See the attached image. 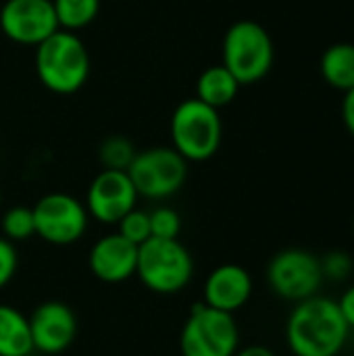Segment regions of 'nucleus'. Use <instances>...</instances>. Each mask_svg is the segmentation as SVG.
<instances>
[{"label": "nucleus", "instance_id": "5701e85b", "mask_svg": "<svg viewBox=\"0 0 354 356\" xmlns=\"http://www.w3.org/2000/svg\"><path fill=\"white\" fill-rule=\"evenodd\" d=\"M319 261H321V271H323L325 280L344 282L353 273V259H351V254H346L342 250H334Z\"/></svg>", "mask_w": 354, "mask_h": 356}, {"label": "nucleus", "instance_id": "39448f33", "mask_svg": "<svg viewBox=\"0 0 354 356\" xmlns=\"http://www.w3.org/2000/svg\"><path fill=\"white\" fill-rule=\"evenodd\" d=\"M273 56V40L257 21H236L223 38V67H227L240 86L261 81L271 71Z\"/></svg>", "mask_w": 354, "mask_h": 356}, {"label": "nucleus", "instance_id": "ddd939ff", "mask_svg": "<svg viewBox=\"0 0 354 356\" xmlns=\"http://www.w3.org/2000/svg\"><path fill=\"white\" fill-rule=\"evenodd\" d=\"M90 271L104 284H121L136 275L138 246L121 234H106L98 238L90 250Z\"/></svg>", "mask_w": 354, "mask_h": 356}, {"label": "nucleus", "instance_id": "f8f14e48", "mask_svg": "<svg viewBox=\"0 0 354 356\" xmlns=\"http://www.w3.org/2000/svg\"><path fill=\"white\" fill-rule=\"evenodd\" d=\"M29 319L33 353L54 356L65 353L77 336V319L69 305L58 300L42 302L33 309Z\"/></svg>", "mask_w": 354, "mask_h": 356}, {"label": "nucleus", "instance_id": "6ab92c4d", "mask_svg": "<svg viewBox=\"0 0 354 356\" xmlns=\"http://www.w3.org/2000/svg\"><path fill=\"white\" fill-rule=\"evenodd\" d=\"M136 154V146L125 136H108L98 146V161L102 169L111 171H127Z\"/></svg>", "mask_w": 354, "mask_h": 356}, {"label": "nucleus", "instance_id": "20e7f679", "mask_svg": "<svg viewBox=\"0 0 354 356\" xmlns=\"http://www.w3.org/2000/svg\"><path fill=\"white\" fill-rule=\"evenodd\" d=\"M136 275L154 294H179L194 277V259L177 238H150L138 246Z\"/></svg>", "mask_w": 354, "mask_h": 356}, {"label": "nucleus", "instance_id": "393cba45", "mask_svg": "<svg viewBox=\"0 0 354 356\" xmlns=\"http://www.w3.org/2000/svg\"><path fill=\"white\" fill-rule=\"evenodd\" d=\"M338 302V309H340V313H342V317H344V321H346V325L351 327V332L354 330V286L351 288H346V292L340 296V300H336Z\"/></svg>", "mask_w": 354, "mask_h": 356}, {"label": "nucleus", "instance_id": "f257e3e1", "mask_svg": "<svg viewBox=\"0 0 354 356\" xmlns=\"http://www.w3.org/2000/svg\"><path fill=\"white\" fill-rule=\"evenodd\" d=\"M348 336L338 302L321 294L296 302L286 321V344L294 356H338Z\"/></svg>", "mask_w": 354, "mask_h": 356}, {"label": "nucleus", "instance_id": "dca6fc26", "mask_svg": "<svg viewBox=\"0 0 354 356\" xmlns=\"http://www.w3.org/2000/svg\"><path fill=\"white\" fill-rule=\"evenodd\" d=\"M33 353L29 319L10 305H0V356H25Z\"/></svg>", "mask_w": 354, "mask_h": 356}, {"label": "nucleus", "instance_id": "cd10ccee", "mask_svg": "<svg viewBox=\"0 0 354 356\" xmlns=\"http://www.w3.org/2000/svg\"><path fill=\"white\" fill-rule=\"evenodd\" d=\"M25 356H38V355H33V353H31V355H25Z\"/></svg>", "mask_w": 354, "mask_h": 356}, {"label": "nucleus", "instance_id": "6e6552de", "mask_svg": "<svg viewBox=\"0 0 354 356\" xmlns=\"http://www.w3.org/2000/svg\"><path fill=\"white\" fill-rule=\"evenodd\" d=\"M325 277L321 271V261L309 250L288 248L277 252L267 265L269 290L288 302H303L317 296Z\"/></svg>", "mask_w": 354, "mask_h": 356}, {"label": "nucleus", "instance_id": "aec40b11", "mask_svg": "<svg viewBox=\"0 0 354 356\" xmlns=\"http://www.w3.org/2000/svg\"><path fill=\"white\" fill-rule=\"evenodd\" d=\"M2 238L15 242H23L31 236H35V223H33V211L31 207H10L2 215Z\"/></svg>", "mask_w": 354, "mask_h": 356}, {"label": "nucleus", "instance_id": "a211bd4d", "mask_svg": "<svg viewBox=\"0 0 354 356\" xmlns=\"http://www.w3.org/2000/svg\"><path fill=\"white\" fill-rule=\"evenodd\" d=\"M61 29L77 31L88 27L100 13V0H52Z\"/></svg>", "mask_w": 354, "mask_h": 356}, {"label": "nucleus", "instance_id": "7ed1b4c3", "mask_svg": "<svg viewBox=\"0 0 354 356\" xmlns=\"http://www.w3.org/2000/svg\"><path fill=\"white\" fill-rule=\"evenodd\" d=\"M171 146L188 163H204L213 159L221 146L223 123L219 111L202 100H182L171 115Z\"/></svg>", "mask_w": 354, "mask_h": 356}, {"label": "nucleus", "instance_id": "0eeeda50", "mask_svg": "<svg viewBox=\"0 0 354 356\" xmlns=\"http://www.w3.org/2000/svg\"><path fill=\"white\" fill-rule=\"evenodd\" d=\"M127 175L138 196L165 200L184 188L188 179V161L173 146H154L136 154Z\"/></svg>", "mask_w": 354, "mask_h": 356}, {"label": "nucleus", "instance_id": "f03ea898", "mask_svg": "<svg viewBox=\"0 0 354 356\" xmlns=\"http://www.w3.org/2000/svg\"><path fill=\"white\" fill-rule=\"evenodd\" d=\"M35 73L46 90L75 94L90 77V52L75 31L58 29L35 46Z\"/></svg>", "mask_w": 354, "mask_h": 356}, {"label": "nucleus", "instance_id": "c756f323", "mask_svg": "<svg viewBox=\"0 0 354 356\" xmlns=\"http://www.w3.org/2000/svg\"><path fill=\"white\" fill-rule=\"evenodd\" d=\"M353 227H354V223H353Z\"/></svg>", "mask_w": 354, "mask_h": 356}, {"label": "nucleus", "instance_id": "9b49d317", "mask_svg": "<svg viewBox=\"0 0 354 356\" xmlns=\"http://www.w3.org/2000/svg\"><path fill=\"white\" fill-rule=\"evenodd\" d=\"M138 192L127 171L102 169L90 184L86 209L92 219L104 225H117L131 209H136Z\"/></svg>", "mask_w": 354, "mask_h": 356}, {"label": "nucleus", "instance_id": "bb28decb", "mask_svg": "<svg viewBox=\"0 0 354 356\" xmlns=\"http://www.w3.org/2000/svg\"><path fill=\"white\" fill-rule=\"evenodd\" d=\"M234 356H275L267 346H246Z\"/></svg>", "mask_w": 354, "mask_h": 356}, {"label": "nucleus", "instance_id": "b1692460", "mask_svg": "<svg viewBox=\"0 0 354 356\" xmlns=\"http://www.w3.org/2000/svg\"><path fill=\"white\" fill-rule=\"evenodd\" d=\"M19 267V254L10 240L0 236V290L8 286V282L15 277Z\"/></svg>", "mask_w": 354, "mask_h": 356}, {"label": "nucleus", "instance_id": "c85d7f7f", "mask_svg": "<svg viewBox=\"0 0 354 356\" xmlns=\"http://www.w3.org/2000/svg\"><path fill=\"white\" fill-rule=\"evenodd\" d=\"M0 204H2V194H0Z\"/></svg>", "mask_w": 354, "mask_h": 356}, {"label": "nucleus", "instance_id": "412c9836", "mask_svg": "<svg viewBox=\"0 0 354 356\" xmlns=\"http://www.w3.org/2000/svg\"><path fill=\"white\" fill-rule=\"evenodd\" d=\"M117 234H121L125 240H129L131 244L140 246L146 240L152 238L150 234V215L146 211L140 209H131L119 223H117Z\"/></svg>", "mask_w": 354, "mask_h": 356}, {"label": "nucleus", "instance_id": "1a4fd4ad", "mask_svg": "<svg viewBox=\"0 0 354 356\" xmlns=\"http://www.w3.org/2000/svg\"><path fill=\"white\" fill-rule=\"evenodd\" d=\"M35 236L52 246H69L88 232L90 215L81 200L65 192H50L33 207Z\"/></svg>", "mask_w": 354, "mask_h": 356}, {"label": "nucleus", "instance_id": "4468645a", "mask_svg": "<svg viewBox=\"0 0 354 356\" xmlns=\"http://www.w3.org/2000/svg\"><path fill=\"white\" fill-rule=\"evenodd\" d=\"M252 296L250 273L234 263L215 267L204 282V305L223 313H238Z\"/></svg>", "mask_w": 354, "mask_h": 356}, {"label": "nucleus", "instance_id": "9d476101", "mask_svg": "<svg viewBox=\"0 0 354 356\" xmlns=\"http://www.w3.org/2000/svg\"><path fill=\"white\" fill-rule=\"evenodd\" d=\"M2 33L21 46H38L58 31L52 0H6L0 8Z\"/></svg>", "mask_w": 354, "mask_h": 356}, {"label": "nucleus", "instance_id": "a878e982", "mask_svg": "<svg viewBox=\"0 0 354 356\" xmlns=\"http://www.w3.org/2000/svg\"><path fill=\"white\" fill-rule=\"evenodd\" d=\"M342 119H344L346 129L354 136V88L348 90L346 96H344V102H342Z\"/></svg>", "mask_w": 354, "mask_h": 356}, {"label": "nucleus", "instance_id": "f3484780", "mask_svg": "<svg viewBox=\"0 0 354 356\" xmlns=\"http://www.w3.org/2000/svg\"><path fill=\"white\" fill-rule=\"evenodd\" d=\"M323 79L342 92L354 88V44H334L330 46L319 63Z\"/></svg>", "mask_w": 354, "mask_h": 356}, {"label": "nucleus", "instance_id": "4be33fe9", "mask_svg": "<svg viewBox=\"0 0 354 356\" xmlns=\"http://www.w3.org/2000/svg\"><path fill=\"white\" fill-rule=\"evenodd\" d=\"M150 215V234L152 238H163V240H175L182 232V217L177 211L169 207H159Z\"/></svg>", "mask_w": 354, "mask_h": 356}, {"label": "nucleus", "instance_id": "423d86ee", "mask_svg": "<svg viewBox=\"0 0 354 356\" xmlns=\"http://www.w3.org/2000/svg\"><path fill=\"white\" fill-rule=\"evenodd\" d=\"M182 356H234L240 350V330L234 315L204 302L192 307L182 334Z\"/></svg>", "mask_w": 354, "mask_h": 356}, {"label": "nucleus", "instance_id": "2eb2a0df", "mask_svg": "<svg viewBox=\"0 0 354 356\" xmlns=\"http://www.w3.org/2000/svg\"><path fill=\"white\" fill-rule=\"evenodd\" d=\"M240 81L223 65L207 67L196 81V98L213 108H223L238 96Z\"/></svg>", "mask_w": 354, "mask_h": 356}]
</instances>
